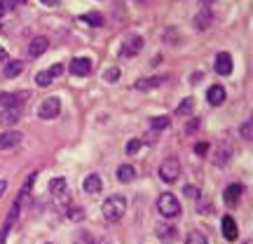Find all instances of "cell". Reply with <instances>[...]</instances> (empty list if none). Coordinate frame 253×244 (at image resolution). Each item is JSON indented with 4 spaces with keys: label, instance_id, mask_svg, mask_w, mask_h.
I'll list each match as a JSON object with an SVG mask.
<instances>
[{
    "label": "cell",
    "instance_id": "d6a6232c",
    "mask_svg": "<svg viewBox=\"0 0 253 244\" xmlns=\"http://www.w3.org/2000/svg\"><path fill=\"white\" fill-rule=\"evenodd\" d=\"M103 78H106V80H110V82H113V80H118V78H120V68H108Z\"/></svg>",
    "mask_w": 253,
    "mask_h": 244
},
{
    "label": "cell",
    "instance_id": "836d02e7",
    "mask_svg": "<svg viewBox=\"0 0 253 244\" xmlns=\"http://www.w3.org/2000/svg\"><path fill=\"white\" fill-rule=\"evenodd\" d=\"M49 73H52V78H59L63 73V63H54V66L49 68Z\"/></svg>",
    "mask_w": 253,
    "mask_h": 244
},
{
    "label": "cell",
    "instance_id": "2e32d148",
    "mask_svg": "<svg viewBox=\"0 0 253 244\" xmlns=\"http://www.w3.org/2000/svg\"><path fill=\"white\" fill-rule=\"evenodd\" d=\"M101 186H103V181H101L99 174H89V176L82 181V190H84V193H89V195L101 193Z\"/></svg>",
    "mask_w": 253,
    "mask_h": 244
},
{
    "label": "cell",
    "instance_id": "52a82bcc",
    "mask_svg": "<svg viewBox=\"0 0 253 244\" xmlns=\"http://www.w3.org/2000/svg\"><path fill=\"white\" fill-rule=\"evenodd\" d=\"M47 47H49V40H47L45 36H36L28 43V56H31V59H38V56H42L47 52Z\"/></svg>",
    "mask_w": 253,
    "mask_h": 244
},
{
    "label": "cell",
    "instance_id": "8992f818",
    "mask_svg": "<svg viewBox=\"0 0 253 244\" xmlns=\"http://www.w3.org/2000/svg\"><path fill=\"white\" fill-rule=\"evenodd\" d=\"M232 155H235V148L227 144V141H218L216 144V155H213V162L218 167H225L230 160H232Z\"/></svg>",
    "mask_w": 253,
    "mask_h": 244
},
{
    "label": "cell",
    "instance_id": "277c9868",
    "mask_svg": "<svg viewBox=\"0 0 253 244\" xmlns=\"http://www.w3.org/2000/svg\"><path fill=\"white\" fill-rule=\"evenodd\" d=\"M59 110H61V101L56 99V97H49V99H45L38 106V115L42 120H52L59 115Z\"/></svg>",
    "mask_w": 253,
    "mask_h": 244
},
{
    "label": "cell",
    "instance_id": "7c38bea8",
    "mask_svg": "<svg viewBox=\"0 0 253 244\" xmlns=\"http://www.w3.org/2000/svg\"><path fill=\"white\" fill-rule=\"evenodd\" d=\"M49 190H52V195H54L56 199H68V183H66V179H61V176H56V179L49 181Z\"/></svg>",
    "mask_w": 253,
    "mask_h": 244
},
{
    "label": "cell",
    "instance_id": "7a4b0ae2",
    "mask_svg": "<svg viewBox=\"0 0 253 244\" xmlns=\"http://www.w3.org/2000/svg\"><path fill=\"white\" fill-rule=\"evenodd\" d=\"M157 209H160V214H162L164 218L181 216V202H178V197H176L173 193H162L160 199H157Z\"/></svg>",
    "mask_w": 253,
    "mask_h": 244
},
{
    "label": "cell",
    "instance_id": "d4e9b609",
    "mask_svg": "<svg viewBox=\"0 0 253 244\" xmlns=\"http://www.w3.org/2000/svg\"><path fill=\"white\" fill-rule=\"evenodd\" d=\"M169 122H171V120L167 118V115H162V118H153V120H150V127H153V132H162V129H167V127H169Z\"/></svg>",
    "mask_w": 253,
    "mask_h": 244
},
{
    "label": "cell",
    "instance_id": "83f0119b",
    "mask_svg": "<svg viewBox=\"0 0 253 244\" xmlns=\"http://www.w3.org/2000/svg\"><path fill=\"white\" fill-rule=\"evenodd\" d=\"M141 146H143L141 139H131V141L126 144V155H136L138 150H141Z\"/></svg>",
    "mask_w": 253,
    "mask_h": 244
},
{
    "label": "cell",
    "instance_id": "d590c367",
    "mask_svg": "<svg viewBox=\"0 0 253 244\" xmlns=\"http://www.w3.org/2000/svg\"><path fill=\"white\" fill-rule=\"evenodd\" d=\"M195 129H199V120H190L188 122V134H192Z\"/></svg>",
    "mask_w": 253,
    "mask_h": 244
},
{
    "label": "cell",
    "instance_id": "e575fe53",
    "mask_svg": "<svg viewBox=\"0 0 253 244\" xmlns=\"http://www.w3.org/2000/svg\"><path fill=\"white\" fill-rule=\"evenodd\" d=\"M185 195H188V197H195V199H197L199 197V188H192V186H188V188H185Z\"/></svg>",
    "mask_w": 253,
    "mask_h": 244
},
{
    "label": "cell",
    "instance_id": "30bf717a",
    "mask_svg": "<svg viewBox=\"0 0 253 244\" xmlns=\"http://www.w3.org/2000/svg\"><path fill=\"white\" fill-rule=\"evenodd\" d=\"M21 139H24V136L19 134V132H12V129L2 132V134H0V150H9V148L19 146L21 144Z\"/></svg>",
    "mask_w": 253,
    "mask_h": 244
},
{
    "label": "cell",
    "instance_id": "4dcf8cb0",
    "mask_svg": "<svg viewBox=\"0 0 253 244\" xmlns=\"http://www.w3.org/2000/svg\"><path fill=\"white\" fill-rule=\"evenodd\" d=\"M251 122H244V125H242V136H244L246 141H251L253 139V129H251Z\"/></svg>",
    "mask_w": 253,
    "mask_h": 244
},
{
    "label": "cell",
    "instance_id": "9c48e42d",
    "mask_svg": "<svg viewBox=\"0 0 253 244\" xmlns=\"http://www.w3.org/2000/svg\"><path fill=\"white\" fill-rule=\"evenodd\" d=\"M71 73L73 75H78V78L89 75L91 73V61L87 59V56H78V59H73L71 61Z\"/></svg>",
    "mask_w": 253,
    "mask_h": 244
},
{
    "label": "cell",
    "instance_id": "e0dca14e",
    "mask_svg": "<svg viewBox=\"0 0 253 244\" xmlns=\"http://www.w3.org/2000/svg\"><path fill=\"white\" fill-rule=\"evenodd\" d=\"M207 99H209L211 106H220V103L225 101V87H223V85H213V87H209Z\"/></svg>",
    "mask_w": 253,
    "mask_h": 244
},
{
    "label": "cell",
    "instance_id": "5bb4252c",
    "mask_svg": "<svg viewBox=\"0 0 253 244\" xmlns=\"http://www.w3.org/2000/svg\"><path fill=\"white\" fill-rule=\"evenodd\" d=\"M211 21H213L211 7H202L197 12V17H195V28H197V31H207V28L211 26Z\"/></svg>",
    "mask_w": 253,
    "mask_h": 244
},
{
    "label": "cell",
    "instance_id": "484cf974",
    "mask_svg": "<svg viewBox=\"0 0 253 244\" xmlns=\"http://www.w3.org/2000/svg\"><path fill=\"white\" fill-rule=\"evenodd\" d=\"M185 244H207V237L202 235L199 230H192V233H188V237H185Z\"/></svg>",
    "mask_w": 253,
    "mask_h": 244
},
{
    "label": "cell",
    "instance_id": "8fae6325",
    "mask_svg": "<svg viewBox=\"0 0 253 244\" xmlns=\"http://www.w3.org/2000/svg\"><path fill=\"white\" fill-rule=\"evenodd\" d=\"M242 193H244L242 183H232V186H227L225 193H223V199H225L227 207H235L237 202H239V197H242Z\"/></svg>",
    "mask_w": 253,
    "mask_h": 244
},
{
    "label": "cell",
    "instance_id": "8d00e7d4",
    "mask_svg": "<svg viewBox=\"0 0 253 244\" xmlns=\"http://www.w3.org/2000/svg\"><path fill=\"white\" fill-rule=\"evenodd\" d=\"M42 5H47V7H52V5H59V0H40Z\"/></svg>",
    "mask_w": 253,
    "mask_h": 244
},
{
    "label": "cell",
    "instance_id": "9a60e30c",
    "mask_svg": "<svg viewBox=\"0 0 253 244\" xmlns=\"http://www.w3.org/2000/svg\"><path fill=\"white\" fill-rule=\"evenodd\" d=\"M216 73L218 75H230L232 73V56L227 52H220L216 56Z\"/></svg>",
    "mask_w": 253,
    "mask_h": 244
},
{
    "label": "cell",
    "instance_id": "f1b7e54d",
    "mask_svg": "<svg viewBox=\"0 0 253 244\" xmlns=\"http://www.w3.org/2000/svg\"><path fill=\"white\" fill-rule=\"evenodd\" d=\"M21 0H0V12H12Z\"/></svg>",
    "mask_w": 253,
    "mask_h": 244
},
{
    "label": "cell",
    "instance_id": "5b68a950",
    "mask_svg": "<svg viewBox=\"0 0 253 244\" xmlns=\"http://www.w3.org/2000/svg\"><path fill=\"white\" fill-rule=\"evenodd\" d=\"M141 49H143V38H141V36H131V38H126L125 43H122V47H120V56L131 59V56H136Z\"/></svg>",
    "mask_w": 253,
    "mask_h": 244
},
{
    "label": "cell",
    "instance_id": "ba28073f",
    "mask_svg": "<svg viewBox=\"0 0 253 244\" xmlns=\"http://www.w3.org/2000/svg\"><path fill=\"white\" fill-rule=\"evenodd\" d=\"M24 99H28V92H21V94H7V92H2L0 94V106H5V108H19Z\"/></svg>",
    "mask_w": 253,
    "mask_h": 244
},
{
    "label": "cell",
    "instance_id": "ac0fdd59",
    "mask_svg": "<svg viewBox=\"0 0 253 244\" xmlns=\"http://www.w3.org/2000/svg\"><path fill=\"white\" fill-rule=\"evenodd\" d=\"M164 82L162 75H153V78H141V80H136V90H141V92H148V90H155V87H160Z\"/></svg>",
    "mask_w": 253,
    "mask_h": 244
},
{
    "label": "cell",
    "instance_id": "6da1fadb",
    "mask_svg": "<svg viewBox=\"0 0 253 244\" xmlns=\"http://www.w3.org/2000/svg\"><path fill=\"white\" fill-rule=\"evenodd\" d=\"M125 211H126V199L122 197V195H110V197L103 202V207H101L103 218L110 221V223L120 221V218L125 216Z\"/></svg>",
    "mask_w": 253,
    "mask_h": 244
},
{
    "label": "cell",
    "instance_id": "74e56055",
    "mask_svg": "<svg viewBox=\"0 0 253 244\" xmlns=\"http://www.w3.org/2000/svg\"><path fill=\"white\" fill-rule=\"evenodd\" d=\"M5 190H7V183H5V181H2V179H0V197L5 195Z\"/></svg>",
    "mask_w": 253,
    "mask_h": 244
},
{
    "label": "cell",
    "instance_id": "ab89813d",
    "mask_svg": "<svg viewBox=\"0 0 253 244\" xmlns=\"http://www.w3.org/2000/svg\"><path fill=\"white\" fill-rule=\"evenodd\" d=\"M199 2H202V7H209V5H211V2H216V0H199Z\"/></svg>",
    "mask_w": 253,
    "mask_h": 244
},
{
    "label": "cell",
    "instance_id": "7402d4cb",
    "mask_svg": "<svg viewBox=\"0 0 253 244\" xmlns=\"http://www.w3.org/2000/svg\"><path fill=\"white\" fill-rule=\"evenodd\" d=\"M157 237H162L164 242H171L176 237V230L171 226H157Z\"/></svg>",
    "mask_w": 253,
    "mask_h": 244
},
{
    "label": "cell",
    "instance_id": "f546056e",
    "mask_svg": "<svg viewBox=\"0 0 253 244\" xmlns=\"http://www.w3.org/2000/svg\"><path fill=\"white\" fill-rule=\"evenodd\" d=\"M66 216L71 218V221H82V218H84V211H82V209H78V207H73V209H68V211H66Z\"/></svg>",
    "mask_w": 253,
    "mask_h": 244
},
{
    "label": "cell",
    "instance_id": "4316f807",
    "mask_svg": "<svg viewBox=\"0 0 253 244\" xmlns=\"http://www.w3.org/2000/svg\"><path fill=\"white\" fill-rule=\"evenodd\" d=\"M192 108H195V101L188 97V99L181 101V106H178V110H176V113H178V115H190V113H192Z\"/></svg>",
    "mask_w": 253,
    "mask_h": 244
},
{
    "label": "cell",
    "instance_id": "44dd1931",
    "mask_svg": "<svg viewBox=\"0 0 253 244\" xmlns=\"http://www.w3.org/2000/svg\"><path fill=\"white\" fill-rule=\"evenodd\" d=\"M24 71V61H9L5 66V78H17Z\"/></svg>",
    "mask_w": 253,
    "mask_h": 244
},
{
    "label": "cell",
    "instance_id": "cb8c5ba5",
    "mask_svg": "<svg viewBox=\"0 0 253 244\" xmlns=\"http://www.w3.org/2000/svg\"><path fill=\"white\" fill-rule=\"evenodd\" d=\"M52 80H54V78H52V73H49V71H40L36 75L38 87H49V85H52Z\"/></svg>",
    "mask_w": 253,
    "mask_h": 244
},
{
    "label": "cell",
    "instance_id": "ffe728a7",
    "mask_svg": "<svg viewBox=\"0 0 253 244\" xmlns=\"http://www.w3.org/2000/svg\"><path fill=\"white\" fill-rule=\"evenodd\" d=\"M136 179V169L131 167V164H120L118 167V181L122 183H129Z\"/></svg>",
    "mask_w": 253,
    "mask_h": 244
},
{
    "label": "cell",
    "instance_id": "603a6c76",
    "mask_svg": "<svg viewBox=\"0 0 253 244\" xmlns=\"http://www.w3.org/2000/svg\"><path fill=\"white\" fill-rule=\"evenodd\" d=\"M84 24H89V26H103V17H101L99 12H87L84 17H82Z\"/></svg>",
    "mask_w": 253,
    "mask_h": 244
},
{
    "label": "cell",
    "instance_id": "4fadbf2b",
    "mask_svg": "<svg viewBox=\"0 0 253 244\" xmlns=\"http://www.w3.org/2000/svg\"><path fill=\"white\" fill-rule=\"evenodd\" d=\"M223 237H225L227 242H235L237 237H239V228H237L232 216H223Z\"/></svg>",
    "mask_w": 253,
    "mask_h": 244
},
{
    "label": "cell",
    "instance_id": "3957f363",
    "mask_svg": "<svg viewBox=\"0 0 253 244\" xmlns=\"http://www.w3.org/2000/svg\"><path fill=\"white\" fill-rule=\"evenodd\" d=\"M160 179L164 183H176L178 181V176H181V162L176 160V157H167L162 164H160Z\"/></svg>",
    "mask_w": 253,
    "mask_h": 244
},
{
    "label": "cell",
    "instance_id": "f35d334b",
    "mask_svg": "<svg viewBox=\"0 0 253 244\" xmlns=\"http://www.w3.org/2000/svg\"><path fill=\"white\" fill-rule=\"evenodd\" d=\"M5 59H7V52H5V49L0 47V61H5Z\"/></svg>",
    "mask_w": 253,
    "mask_h": 244
},
{
    "label": "cell",
    "instance_id": "1f68e13d",
    "mask_svg": "<svg viewBox=\"0 0 253 244\" xmlns=\"http://www.w3.org/2000/svg\"><path fill=\"white\" fill-rule=\"evenodd\" d=\"M195 153H197V155H207L209 153V144H207V141H199V144H195Z\"/></svg>",
    "mask_w": 253,
    "mask_h": 244
},
{
    "label": "cell",
    "instance_id": "60d3db41",
    "mask_svg": "<svg viewBox=\"0 0 253 244\" xmlns=\"http://www.w3.org/2000/svg\"><path fill=\"white\" fill-rule=\"evenodd\" d=\"M244 244H251V242H244Z\"/></svg>",
    "mask_w": 253,
    "mask_h": 244
},
{
    "label": "cell",
    "instance_id": "d6986e66",
    "mask_svg": "<svg viewBox=\"0 0 253 244\" xmlns=\"http://www.w3.org/2000/svg\"><path fill=\"white\" fill-rule=\"evenodd\" d=\"M17 120H19V108H5L0 113V125L2 127L17 125Z\"/></svg>",
    "mask_w": 253,
    "mask_h": 244
}]
</instances>
